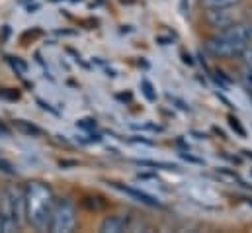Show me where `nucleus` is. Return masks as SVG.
<instances>
[{
    "label": "nucleus",
    "instance_id": "obj_10",
    "mask_svg": "<svg viewBox=\"0 0 252 233\" xmlns=\"http://www.w3.org/2000/svg\"><path fill=\"white\" fill-rule=\"evenodd\" d=\"M241 55H243V63L247 65V69H252V45L251 47H247Z\"/></svg>",
    "mask_w": 252,
    "mask_h": 233
},
{
    "label": "nucleus",
    "instance_id": "obj_2",
    "mask_svg": "<svg viewBox=\"0 0 252 233\" xmlns=\"http://www.w3.org/2000/svg\"><path fill=\"white\" fill-rule=\"evenodd\" d=\"M252 45V24L237 22L229 28H223L217 36L207 41L209 53L215 57H233L241 55L247 47Z\"/></svg>",
    "mask_w": 252,
    "mask_h": 233
},
{
    "label": "nucleus",
    "instance_id": "obj_8",
    "mask_svg": "<svg viewBox=\"0 0 252 233\" xmlns=\"http://www.w3.org/2000/svg\"><path fill=\"white\" fill-rule=\"evenodd\" d=\"M241 0H201L205 10H219V8H233Z\"/></svg>",
    "mask_w": 252,
    "mask_h": 233
},
{
    "label": "nucleus",
    "instance_id": "obj_4",
    "mask_svg": "<svg viewBox=\"0 0 252 233\" xmlns=\"http://www.w3.org/2000/svg\"><path fill=\"white\" fill-rule=\"evenodd\" d=\"M76 226V210L74 204L68 202L66 198L55 200L51 220H49V232L53 233H68Z\"/></svg>",
    "mask_w": 252,
    "mask_h": 233
},
{
    "label": "nucleus",
    "instance_id": "obj_15",
    "mask_svg": "<svg viewBox=\"0 0 252 233\" xmlns=\"http://www.w3.org/2000/svg\"><path fill=\"white\" fill-rule=\"evenodd\" d=\"M0 171H4V173H10V175L14 173V171H12V167H10L6 161H0Z\"/></svg>",
    "mask_w": 252,
    "mask_h": 233
},
{
    "label": "nucleus",
    "instance_id": "obj_13",
    "mask_svg": "<svg viewBox=\"0 0 252 233\" xmlns=\"http://www.w3.org/2000/svg\"><path fill=\"white\" fill-rule=\"evenodd\" d=\"M10 63H12V65H14V69H16V67H18V69H20V71H22V73H26V65H24V63H22V61H20V59H14V57H10Z\"/></svg>",
    "mask_w": 252,
    "mask_h": 233
},
{
    "label": "nucleus",
    "instance_id": "obj_9",
    "mask_svg": "<svg viewBox=\"0 0 252 233\" xmlns=\"http://www.w3.org/2000/svg\"><path fill=\"white\" fill-rule=\"evenodd\" d=\"M16 125H18L20 129L28 131V133H33V135H37V133H39V127H35V125H30V123H26V121H22V119H18V121H16Z\"/></svg>",
    "mask_w": 252,
    "mask_h": 233
},
{
    "label": "nucleus",
    "instance_id": "obj_11",
    "mask_svg": "<svg viewBox=\"0 0 252 233\" xmlns=\"http://www.w3.org/2000/svg\"><path fill=\"white\" fill-rule=\"evenodd\" d=\"M245 84H247L249 92L252 94V69H249V71H247V75H245Z\"/></svg>",
    "mask_w": 252,
    "mask_h": 233
},
{
    "label": "nucleus",
    "instance_id": "obj_14",
    "mask_svg": "<svg viewBox=\"0 0 252 233\" xmlns=\"http://www.w3.org/2000/svg\"><path fill=\"white\" fill-rule=\"evenodd\" d=\"M231 125H233V129H237V131H239L241 135H245V129H243V127L239 125V121H237L235 117H231Z\"/></svg>",
    "mask_w": 252,
    "mask_h": 233
},
{
    "label": "nucleus",
    "instance_id": "obj_3",
    "mask_svg": "<svg viewBox=\"0 0 252 233\" xmlns=\"http://www.w3.org/2000/svg\"><path fill=\"white\" fill-rule=\"evenodd\" d=\"M0 214H2V222H4V232H16L22 224V216L26 214L24 192H20L16 188L6 190Z\"/></svg>",
    "mask_w": 252,
    "mask_h": 233
},
{
    "label": "nucleus",
    "instance_id": "obj_17",
    "mask_svg": "<svg viewBox=\"0 0 252 233\" xmlns=\"http://www.w3.org/2000/svg\"><path fill=\"white\" fill-rule=\"evenodd\" d=\"M0 133H2V135H6V133H8V129H6L2 123H0Z\"/></svg>",
    "mask_w": 252,
    "mask_h": 233
},
{
    "label": "nucleus",
    "instance_id": "obj_12",
    "mask_svg": "<svg viewBox=\"0 0 252 233\" xmlns=\"http://www.w3.org/2000/svg\"><path fill=\"white\" fill-rule=\"evenodd\" d=\"M76 125H78V127H84V129H90V127H94L96 123H94L92 119H80Z\"/></svg>",
    "mask_w": 252,
    "mask_h": 233
},
{
    "label": "nucleus",
    "instance_id": "obj_1",
    "mask_svg": "<svg viewBox=\"0 0 252 233\" xmlns=\"http://www.w3.org/2000/svg\"><path fill=\"white\" fill-rule=\"evenodd\" d=\"M24 202L26 216L32 222V226L39 232H49V220L55 206L53 190L41 180H32L24 190Z\"/></svg>",
    "mask_w": 252,
    "mask_h": 233
},
{
    "label": "nucleus",
    "instance_id": "obj_6",
    "mask_svg": "<svg viewBox=\"0 0 252 233\" xmlns=\"http://www.w3.org/2000/svg\"><path fill=\"white\" fill-rule=\"evenodd\" d=\"M127 230V220L126 218H120V216H110L102 222L100 226V232L104 233H120Z\"/></svg>",
    "mask_w": 252,
    "mask_h": 233
},
{
    "label": "nucleus",
    "instance_id": "obj_16",
    "mask_svg": "<svg viewBox=\"0 0 252 233\" xmlns=\"http://www.w3.org/2000/svg\"><path fill=\"white\" fill-rule=\"evenodd\" d=\"M143 86L147 88V90H145V92H147V96H149V98H155V94L151 92V84H149V82H143Z\"/></svg>",
    "mask_w": 252,
    "mask_h": 233
},
{
    "label": "nucleus",
    "instance_id": "obj_7",
    "mask_svg": "<svg viewBox=\"0 0 252 233\" xmlns=\"http://www.w3.org/2000/svg\"><path fill=\"white\" fill-rule=\"evenodd\" d=\"M116 188H120V190H124L126 194L129 196H133V198H137L139 202H143V204H149V206H158V202L153 198V196H149L147 192H143V190H135V188H127V186H120V184H114Z\"/></svg>",
    "mask_w": 252,
    "mask_h": 233
},
{
    "label": "nucleus",
    "instance_id": "obj_5",
    "mask_svg": "<svg viewBox=\"0 0 252 233\" xmlns=\"http://www.w3.org/2000/svg\"><path fill=\"white\" fill-rule=\"evenodd\" d=\"M207 12H209L207 20L215 28L223 30V28H229L235 24V16L231 14V8H219V10H207Z\"/></svg>",
    "mask_w": 252,
    "mask_h": 233
},
{
    "label": "nucleus",
    "instance_id": "obj_18",
    "mask_svg": "<svg viewBox=\"0 0 252 233\" xmlns=\"http://www.w3.org/2000/svg\"><path fill=\"white\" fill-rule=\"evenodd\" d=\"M0 232H4V222H2V214H0Z\"/></svg>",
    "mask_w": 252,
    "mask_h": 233
}]
</instances>
